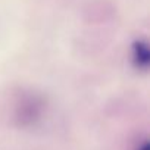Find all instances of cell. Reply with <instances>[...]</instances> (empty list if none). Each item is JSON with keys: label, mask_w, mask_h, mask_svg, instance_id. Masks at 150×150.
<instances>
[{"label": "cell", "mask_w": 150, "mask_h": 150, "mask_svg": "<svg viewBox=\"0 0 150 150\" xmlns=\"http://www.w3.org/2000/svg\"><path fill=\"white\" fill-rule=\"evenodd\" d=\"M132 60L134 65L140 69H147L150 63V52L147 47V43L143 40H137L132 44Z\"/></svg>", "instance_id": "obj_1"}, {"label": "cell", "mask_w": 150, "mask_h": 150, "mask_svg": "<svg viewBox=\"0 0 150 150\" xmlns=\"http://www.w3.org/2000/svg\"><path fill=\"white\" fill-rule=\"evenodd\" d=\"M137 150H149V143H147V141H144V143L141 144V147H138Z\"/></svg>", "instance_id": "obj_2"}]
</instances>
